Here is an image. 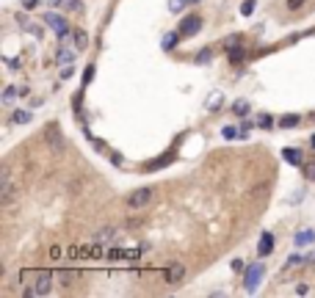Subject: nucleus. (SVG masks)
Masks as SVG:
<instances>
[{
    "label": "nucleus",
    "instance_id": "obj_1",
    "mask_svg": "<svg viewBox=\"0 0 315 298\" xmlns=\"http://www.w3.org/2000/svg\"><path fill=\"white\" fill-rule=\"evenodd\" d=\"M50 287H53V273H50V270H39L34 284H28L25 293H28V296H47Z\"/></svg>",
    "mask_w": 315,
    "mask_h": 298
},
{
    "label": "nucleus",
    "instance_id": "obj_2",
    "mask_svg": "<svg viewBox=\"0 0 315 298\" xmlns=\"http://www.w3.org/2000/svg\"><path fill=\"white\" fill-rule=\"evenodd\" d=\"M155 191L152 188H139V191H133V194L127 196V207L130 210H141V207H147L149 201H152Z\"/></svg>",
    "mask_w": 315,
    "mask_h": 298
},
{
    "label": "nucleus",
    "instance_id": "obj_3",
    "mask_svg": "<svg viewBox=\"0 0 315 298\" xmlns=\"http://www.w3.org/2000/svg\"><path fill=\"white\" fill-rule=\"evenodd\" d=\"M263 273H266V265H263V263H254V265H249V268H246V276H244V282H246V290H249V293H254V290H257V284H260V279H263Z\"/></svg>",
    "mask_w": 315,
    "mask_h": 298
},
{
    "label": "nucleus",
    "instance_id": "obj_4",
    "mask_svg": "<svg viewBox=\"0 0 315 298\" xmlns=\"http://www.w3.org/2000/svg\"><path fill=\"white\" fill-rule=\"evenodd\" d=\"M44 22H47L50 28L56 31V36L61 39V42H67V39H70V25H67V20H64V17H58V14H44Z\"/></svg>",
    "mask_w": 315,
    "mask_h": 298
},
{
    "label": "nucleus",
    "instance_id": "obj_5",
    "mask_svg": "<svg viewBox=\"0 0 315 298\" xmlns=\"http://www.w3.org/2000/svg\"><path fill=\"white\" fill-rule=\"evenodd\" d=\"M199 28H202V20L196 14H188V17H182V22H180V36L185 39V36H194V33H199Z\"/></svg>",
    "mask_w": 315,
    "mask_h": 298
},
{
    "label": "nucleus",
    "instance_id": "obj_6",
    "mask_svg": "<svg viewBox=\"0 0 315 298\" xmlns=\"http://www.w3.org/2000/svg\"><path fill=\"white\" fill-rule=\"evenodd\" d=\"M182 279H185V265H182V263H172L166 268V282L169 284H180Z\"/></svg>",
    "mask_w": 315,
    "mask_h": 298
},
{
    "label": "nucleus",
    "instance_id": "obj_7",
    "mask_svg": "<svg viewBox=\"0 0 315 298\" xmlns=\"http://www.w3.org/2000/svg\"><path fill=\"white\" fill-rule=\"evenodd\" d=\"M44 141H47L56 152H61V149H64V141H61V132H58V125H50L47 130H44Z\"/></svg>",
    "mask_w": 315,
    "mask_h": 298
},
{
    "label": "nucleus",
    "instance_id": "obj_8",
    "mask_svg": "<svg viewBox=\"0 0 315 298\" xmlns=\"http://www.w3.org/2000/svg\"><path fill=\"white\" fill-rule=\"evenodd\" d=\"M113 237H116V227H103L91 235V243H94V246H103V243H111Z\"/></svg>",
    "mask_w": 315,
    "mask_h": 298
},
{
    "label": "nucleus",
    "instance_id": "obj_9",
    "mask_svg": "<svg viewBox=\"0 0 315 298\" xmlns=\"http://www.w3.org/2000/svg\"><path fill=\"white\" fill-rule=\"evenodd\" d=\"M11 199H14V185H11V180H8V171H3V182H0V201L8 204Z\"/></svg>",
    "mask_w": 315,
    "mask_h": 298
},
{
    "label": "nucleus",
    "instance_id": "obj_10",
    "mask_svg": "<svg viewBox=\"0 0 315 298\" xmlns=\"http://www.w3.org/2000/svg\"><path fill=\"white\" fill-rule=\"evenodd\" d=\"M271 251H274V235L271 232H263V237H260V243H257V254L268 257Z\"/></svg>",
    "mask_w": 315,
    "mask_h": 298
},
{
    "label": "nucleus",
    "instance_id": "obj_11",
    "mask_svg": "<svg viewBox=\"0 0 315 298\" xmlns=\"http://www.w3.org/2000/svg\"><path fill=\"white\" fill-rule=\"evenodd\" d=\"M282 160H285V163H293V166H301V152L293 149V146H287V149H282Z\"/></svg>",
    "mask_w": 315,
    "mask_h": 298
},
{
    "label": "nucleus",
    "instance_id": "obj_12",
    "mask_svg": "<svg viewBox=\"0 0 315 298\" xmlns=\"http://www.w3.org/2000/svg\"><path fill=\"white\" fill-rule=\"evenodd\" d=\"M313 240H315L313 229H301V232H296V237H293L296 246H307V243H313Z\"/></svg>",
    "mask_w": 315,
    "mask_h": 298
},
{
    "label": "nucleus",
    "instance_id": "obj_13",
    "mask_svg": "<svg viewBox=\"0 0 315 298\" xmlns=\"http://www.w3.org/2000/svg\"><path fill=\"white\" fill-rule=\"evenodd\" d=\"M180 39H182V36H180V31H172V33H166V36H163V44H161V47L169 53V50H175V44L180 42Z\"/></svg>",
    "mask_w": 315,
    "mask_h": 298
},
{
    "label": "nucleus",
    "instance_id": "obj_14",
    "mask_svg": "<svg viewBox=\"0 0 315 298\" xmlns=\"http://www.w3.org/2000/svg\"><path fill=\"white\" fill-rule=\"evenodd\" d=\"M175 160V152H166L163 158H158V160H152V163H147V171H155V168H161V166H169Z\"/></svg>",
    "mask_w": 315,
    "mask_h": 298
},
{
    "label": "nucleus",
    "instance_id": "obj_15",
    "mask_svg": "<svg viewBox=\"0 0 315 298\" xmlns=\"http://www.w3.org/2000/svg\"><path fill=\"white\" fill-rule=\"evenodd\" d=\"M221 102H224V94H221V91H213L205 105H208V111H218V108H221Z\"/></svg>",
    "mask_w": 315,
    "mask_h": 298
},
{
    "label": "nucleus",
    "instance_id": "obj_16",
    "mask_svg": "<svg viewBox=\"0 0 315 298\" xmlns=\"http://www.w3.org/2000/svg\"><path fill=\"white\" fill-rule=\"evenodd\" d=\"M249 111H252V105L246 102V99H238V102L232 105V113H235V116H246Z\"/></svg>",
    "mask_w": 315,
    "mask_h": 298
},
{
    "label": "nucleus",
    "instance_id": "obj_17",
    "mask_svg": "<svg viewBox=\"0 0 315 298\" xmlns=\"http://www.w3.org/2000/svg\"><path fill=\"white\" fill-rule=\"evenodd\" d=\"M230 53V61L232 64H244V58H246V53H244V44L241 47H232V50H227Z\"/></svg>",
    "mask_w": 315,
    "mask_h": 298
},
{
    "label": "nucleus",
    "instance_id": "obj_18",
    "mask_svg": "<svg viewBox=\"0 0 315 298\" xmlns=\"http://www.w3.org/2000/svg\"><path fill=\"white\" fill-rule=\"evenodd\" d=\"M75 47L77 50H86V47H89V36H86V31H75Z\"/></svg>",
    "mask_w": 315,
    "mask_h": 298
},
{
    "label": "nucleus",
    "instance_id": "obj_19",
    "mask_svg": "<svg viewBox=\"0 0 315 298\" xmlns=\"http://www.w3.org/2000/svg\"><path fill=\"white\" fill-rule=\"evenodd\" d=\"M58 6L67 8V11H80V8H83V3H80V0H58Z\"/></svg>",
    "mask_w": 315,
    "mask_h": 298
},
{
    "label": "nucleus",
    "instance_id": "obj_20",
    "mask_svg": "<svg viewBox=\"0 0 315 298\" xmlns=\"http://www.w3.org/2000/svg\"><path fill=\"white\" fill-rule=\"evenodd\" d=\"M11 122H14V125H28V122H31V111H14Z\"/></svg>",
    "mask_w": 315,
    "mask_h": 298
},
{
    "label": "nucleus",
    "instance_id": "obj_21",
    "mask_svg": "<svg viewBox=\"0 0 315 298\" xmlns=\"http://www.w3.org/2000/svg\"><path fill=\"white\" fill-rule=\"evenodd\" d=\"M301 122V116H296V113H287V116L280 119V127H296Z\"/></svg>",
    "mask_w": 315,
    "mask_h": 298
},
{
    "label": "nucleus",
    "instance_id": "obj_22",
    "mask_svg": "<svg viewBox=\"0 0 315 298\" xmlns=\"http://www.w3.org/2000/svg\"><path fill=\"white\" fill-rule=\"evenodd\" d=\"M14 97H17V89L14 86H6V91H3V105H11Z\"/></svg>",
    "mask_w": 315,
    "mask_h": 298
},
{
    "label": "nucleus",
    "instance_id": "obj_23",
    "mask_svg": "<svg viewBox=\"0 0 315 298\" xmlns=\"http://www.w3.org/2000/svg\"><path fill=\"white\" fill-rule=\"evenodd\" d=\"M188 6V0H169V11L172 14H177V11H182V8Z\"/></svg>",
    "mask_w": 315,
    "mask_h": 298
},
{
    "label": "nucleus",
    "instance_id": "obj_24",
    "mask_svg": "<svg viewBox=\"0 0 315 298\" xmlns=\"http://www.w3.org/2000/svg\"><path fill=\"white\" fill-rule=\"evenodd\" d=\"M301 174H304L307 180L315 182V160H313V163H304V166H301Z\"/></svg>",
    "mask_w": 315,
    "mask_h": 298
},
{
    "label": "nucleus",
    "instance_id": "obj_25",
    "mask_svg": "<svg viewBox=\"0 0 315 298\" xmlns=\"http://www.w3.org/2000/svg\"><path fill=\"white\" fill-rule=\"evenodd\" d=\"M271 125H274V119L268 116V113H260V116H257V127H263V130H268V127H271Z\"/></svg>",
    "mask_w": 315,
    "mask_h": 298
},
{
    "label": "nucleus",
    "instance_id": "obj_26",
    "mask_svg": "<svg viewBox=\"0 0 315 298\" xmlns=\"http://www.w3.org/2000/svg\"><path fill=\"white\" fill-rule=\"evenodd\" d=\"M221 135H224L227 141H232V138H241V130H235V127H224V130H221Z\"/></svg>",
    "mask_w": 315,
    "mask_h": 298
},
{
    "label": "nucleus",
    "instance_id": "obj_27",
    "mask_svg": "<svg viewBox=\"0 0 315 298\" xmlns=\"http://www.w3.org/2000/svg\"><path fill=\"white\" fill-rule=\"evenodd\" d=\"M252 11H254V0H244V3H241V14L249 17Z\"/></svg>",
    "mask_w": 315,
    "mask_h": 298
},
{
    "label": "nucleus",
    "instance_id": "obj_28",
    "mask_svg": "<svg viewBox=\"0 0 315 298\" xmlns=\"http://www.w3.org/2000/svg\"><path fill=\"white\" fill-rule=\"evenodd\" d=\"M301 263H304V257H299V254L287 257V263H285V270H287V268H296V265H301Z\"/></svg>",
    "mask_w": 315,
    "mask_h": 298
},
{
    "label": "nucleus",
    "instance_id": "obj_29",
    "mask_svg": "<svg viewBox=\"0 0 315 298\" xmlns=\"http://www.w3.org/2000/svg\"><path fill=\"white\" fill-rule=\"evenodd\" d=\"M72 58H75V56H72L70 50H58V64H70Z\"/></svg>",
    "mask_w": 315,
    "mask_h": 298
},
{
    "label": "nucleus",
    "instance_id": "obj_30",
    "mask_svg": "<svg viewBox=\"0 0 315 298\" xmlns=\"http://www.w3.org/2000/svg\"><path fill=\"white\" fill-rule=\"evenodd\" d=\"M210 56H213V53H210V50L205 47L202 53H196V61H199V64H208V61H210Z\"/></svg>",
    "mask_w": 315,
    "mask_h": 298
},
{
    "label": "nucleus",
    "instance_id": "obj_31",
    "mask_svg": "<svg viewBox=\"0 0 315 298\" xmlns=\"http://www.w3.org/2000/svg\"><path fill=\"white\" fill-rule=\"evenodd\" d=\"M224 47H227V50H232V47H241V36H230V39L224 42Z\"/></svg>",
    "mask_w": 315,
    "mask_h": 298
},
{
    "label": "nucleus",
    "instance_id": "obj_32",
    "mask_svg": "<svg viewBox=\"0 0 315 298\" xmlns=\"http://www.w3.org/2000/svg\"><path fill=\"white\" fill-rule=\"evenodd\" d=\"M304 3H307V0H287V8H290V11H296V8H301Z\"/></svg>",
    "mask_w": 315,
    "mask_h": 298
},
{
    "label": "nucleus",
    "instance_id": "obj_33",
    "mask_svg": "<svg viewBox=\"0 0 315 298\" xmlns=\"http://www.w3.org/2000/svg\"><path fill=\"white\" fill-rule=\"evenodd\" d=\"M91 77H94V66H91V64H89V69L83 72V83H86V86L91 83Z\"/></svg>",
    "mask_w": 315,
    "mask_h": 298
},
{
    "label": "nucleus",
    "instance_id": "obj_34",
    "mask_svg": "<svg viewBox=\"0 0 315 298\" xmlns=\"http://www.w3.org/2000/svg\"><path fill=\"white\" fill-rule=\"evenodd\" d=\"M72 276H75L72 270H61V279H64V284H70V282H72Z\"/></svg>",
    "mask_w": 315,
    "mask_h": 298
},
{
    "label": "nucleus",
    "instance_id": "obj_35",
    "mask_svg": "<svg viewBox=\"0 0 315 298\" xmlns=\"http://www.w3.org/2000/svg\"><path fill=\"white\" fill-rule=\"evenodd\" d=\"M70 77H72V66H64V69H61V80H70Z\"/></svg>",
    "mask_w": 315,
    "mask_h": 298
},
{
    "label": "nucleus",
    "instance_id": "obj_36",
    "mask_svg": "<svg viewBox=\"0 0 315 298\" xmlns=\"http://www.w3.org/2000/svg\"><path fill=\"white\" fill-rule=\"evenodd\" d=\"M36 3H39V0H22V6L25 8H36Z\"/></svg>",
    "mask_w": 315,
    "mask_h": 298
},
{
    "label": "nucleus",
    "instance_id": "obj_37",
    "mask_svg": "<svg viewBox=\"0 0 315 298\" xmlns=\"http://www.w3.org/2000/svg\"><path fill=\"white\" fill-rule=\"evenodd\" d=\"M196 3H199V0H188V6H196Z\"/></svg>",
    "mask_w": 315,
    "mask_h": 298
},
{
    "label": "nucleus",
    "instance_id": "obj_38",
    "mask_svg": "<svg viewBox=\"0 0 315 298\" xmlns=\"http://www.w3.org/2000/svg\"><path fill=\"white\" fill-rule=\"evenodd\" d=\"M310 141H313V149H315V135H313V138H310Z\"/></svg>",
    "mask_w": 315,
    "mask_h": 298
}]
</instances>
